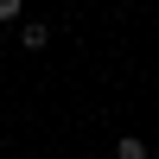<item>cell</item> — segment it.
I'll return each instance as SVG.
<instances>
[{
	"mask_svg": "<svg viewBox=\"0 0 159 159\" xmlns=\"http://www.w3.org/2000/svg\"><path fill=\"white\" fill-rule=\"evenodd\" d=\"M19 45H25V51H45V45H51V25H45V19H25V38H19Z\"/></svg>",
	"mask_w": 159,
	"mask_h": 159,
	"instance_id": "obj_1",
	"label": "cell"
},
{
	"mask_svg": "<svg viewBox=\"0 0 159 159\" xmlns=\"http://www.w3.org/2000/svg\"><path fill=\"white\" fill-rule=\"evenodd\" d=\"M115 159H147V140H134V134H121V140H115Z\"/></svg>",
	"mask_w": 159,
	"mask_h": 159,
	"instance_id": "obj_2",
	"label": "cell"
},
{
	"mask_svg": "<svg viewBox=\"0 0 159 159\" xmlns=\"http://www.w3.org/2000/svg\"><path fill=\"white\" fill-rule=\"evenodd\" d=\"M25 13V0H0V19H19Z\"/></svg>",
	"mask_w": 159,
	"mask_h": 159,
	"instance_id": "obj_3",
	"label": "cell"
}]
</instances>
